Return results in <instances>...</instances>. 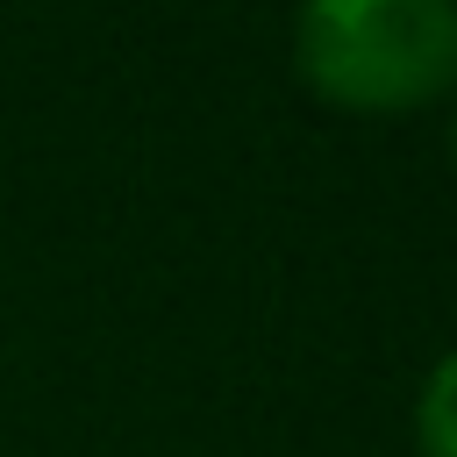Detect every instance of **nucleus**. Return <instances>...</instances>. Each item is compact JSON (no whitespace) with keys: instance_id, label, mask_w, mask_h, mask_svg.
<instances>
[{"instance_id":"nucleus-1","label":"nucleus","mask_w":457,"mask_h":457,"mask_svg":"<svg viewBox=\"0 0 457 457\" xmlns=\"http://www.w3.org/2000/svg\"><path fill=\"white\" fill-rule=\"evenodd\" d=\"M293 71L343 114H414L457 93V0H300Z\"/></svg>"},{"instance_id":"nucleus-2","label":"nucleus","mask_w":457,"mask_h":457,"mask_svg":"<svg viewBox=\"0 0 457 457\" xmlns=\"http://www.w3.org/2000/svg\"><path fill=\"white\" fill-rule=\"evenodd\" d=\"M414 443H421V457H457V350L436 357V371L421 378V400H414Z\"/></svg>"},{"instance_id":"nucleus-3","label":"nucleus","mask_w":457,"mask_h":457,"mask_svg":"<svg viewBox=\"0 0 457 457\" xmlns=\"http://www.w3.org/2000/svg\"><path fill=\"white\" fill-rule=\"evenodd\" d=\"M450 164H457V93H450Z\"/></svg>"}]
</instances>
